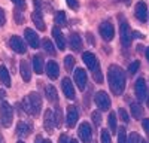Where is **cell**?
Masks as SVG:
<instances>
[{
  "mask_svg": "<svg viewBox=\"0 0 149 143\" xmlns=\"http://www.w3.org/2000/svg\"><path fill=\"white\" fill-rule=\"evenodd\" d=\"M82 60H84V63L86 64V67H88L90 70H94L98 66V60H97V57L93 52H84L82 54Z\"/></svg>",
  "mask_w": 149,
  "mask_h": 143,
  "instance_id": "cell-18",
  "label": "cell"
},
{
  "mask_svg": "<svg viewBox=\"0 0 149 143\" xmlns=\"http://www.w3.org/2000/svg\"><path fill=\"white\" fill-rule=\"evenodd\" d=\"M107 82L110 91L115 95H121L125 90V73H124V70L116 64H112L107 70Z\"/></svg>",
  "mask_w": 149,
  "mask_h": 143,
  "instance_id": "cell-1",
  "label": "cell"
},
{
  "mask_svg": "<svg viewBox=\"0 0 149 143\" xmlns=\"http://www.w3.org/2000/svg\"><path fill=\"white\" fill-rule=\"evenodd\" d=\"M52 36H54V39H55L57 48H58L60 51H64L66 49V39H64L63 33H61V30L58 27H54L52 28Z\"/></svg>",
  "mask_w": 149,
  "mask_h": 143,
  "instance_id": "cell-16",
  "label": "cell"
},
{
  "mask_svg": "<svg viewBox=\"0 0 149 143\" xmlns=\"http://www.w3.org/2000/svg\"><path fill=\"white\" fill-rule=\"evenodd\" d=\"M0 143H5V140H3V137L0 136Z\"/></svg>",
  "mask_w": 149,
  "mask_h": 143,
  "instance_id": "cell-53",
  "label": "cell"
},
{
  "mask_svg": "<svg viewBox=\"0 0 149 143\" xmlns=\"http://www.w3.org/2000/svg\"><path fill=\"white\" fill-rule=\"evenodd\" d=\"M58 143H69V137L66 134H61L60 139H58Z\"/></svg>",
  "mask_w": 149,
  "mask_h": 143,
  "instance_id": "cell-46",
  "label": "cell"
},
{
  "mask_svg": "<svg viewBox=\"0 0 149 143\" xmlns=\"http://www.w3.org/2000/svg\"><path fill=\"white\" fill-rule=\"evenodd\" d=\"M78 136L81 139L82 143H91V139H93V130L90 127L88 122H82L78 128Z\"/></svg>",
  "mask_w": 149,
  "mask_h": 143,
  "instance_id": "cell-7",
  "label": "cell"
},
{
  "mask_svg": "<svg viewBox=\"0 0 149 143\" xmlns=\"http://www.w3.org/2000/svg\"><path fill=\"white\" fill-rule=\"evenodd\" d=\"M24 9H15V12H14V18H15V22L17 24H24V12H22Z\"/></svg>",
  "mask_w": 149,
  "mask_h": 143,
  "instance_id": "cell-31",
  "label": "cell"
},
{
  "mask_svg": "<svg viewBox=\"0 0 149 143\" xmlns=\"http://www.w3.org/2000/svg\"><path fill=\"white\" fill-rule=\"evenodd\" d=\"M130 109H131V115H133V118H136V119H140V118L143 116V107H142L137 101L131 103Z\"/></svg>",
  "mask_w": 149,
  "mask_h": 143,
  "instance_id": "cell-26",
  "label": "cell"
},
{
  "mask_svg": "<svg viewBox=\"0 0 149 143\" xmlns=\"http://www.w3.org/2000/svg\"><path fill=\"white\" fill-rule=\"evenodd\" d=\"M140 143H148V142H145V140H143V142H140Z\"/></svg>",
  "mask_w": 149,
  "mask_h": 143,
  "instance_id": "cell-57",
  "label": "cell"
},
{
  "mask_svg": "<svg viewBox=\"0 0 149 143\" xmlns=\"http://www.w3.org/2000/svg\"><path fill=\"white\" fill-rule=\"evenodd\" d=\"M69 143H78V140H74V139H72V140H69Z\"/></svg>",
  "mask_w": 149,
  "mask_h": 143,
  "instance_id": "cell-51",
  "label": "cell"
},
{
  "mask_svg": "<svg viewBox=\"0 0 149 143\" xmlns=\"http://www.w3.org/2000/svg\"><path fill=\"white\" fill-rule=\"evenodd\" d=\"M43 143H51V140H43Z\"/></svg>",
  "mask_w": 149,
  "mask_h": 143,
  "instance_id": "cell-55",
  "label": "cell"
},
{
  "mask_svg": "<svg viewBox=\"0 0 149 143\" xmlns=\"http://www.w3.org/2000/svg\"><path fill=\"white\" fill-rule=\"evenodd\" d=\"M119 34H121V43L124 48H128L131 43V30L128 27V22L121 18V26H119Z\"/></svg>",
  "mask_w": 149,
  "mask_h": 143,
  "instance_id": "cell-4",
  "label": "cell"
},
{
  "mask_svg": "<svg viewBox=\"0 0 149 143\" xmlns=\"http://www.w3.org/2000/svg\"><path fill=\"white\" fill-rule=\"evenodd\" d=\"M134 91H136V97L139 100H146L148 97V88H146V81L143 78H139L134 83Z\"/></svg>",
  "mask_w": 149,
  "mask_h": 143,
  "instance_id": "cell-9",
  "label": "cell"
},
{
  "mask_svg": "<svg viewBox=\"0 0 149 143\" xmlns=\"http://www.w3.org/2000/svg\"><path fill=\"white\" fill-rule=\"evenodd\" d=\"M55 24L60 27H66L67 26V18H66V14L63 10H58L55 14Z\"/></svg>",
  "mask_w": 149,
  "mask_h": 143,
  "instance_id": "cell-27",
  "label": "cell"
},
{
  "mask_svg": "<svg viewBox=\"0 0 149 143\" xmlns=\"http://www.w3.org/2000/svg\"><path fill=\"white\" fill-rule=\"evenodd\" d=\"M91 119H93V122H94L95 127H100V124H102V115H100V112H93L91 113Z\"/></svg>",
  "mask_w": 149,
  "mask_h": 143,
  "instance_id": "cell-36",
  "label": "cell"
},
{
  "mask_svg": "<svg viewBox=\"0 0 149 143\" xmlns=\"http://www.w3.org/2000/svg\"><path fill=\"white\" fill-rule=\"evenodd\" d=\"M5 99H6V92H5L3 90H0V103H3Z\"/></svg>",
  "mask_w": 149,
  "mask_h": 143,
  "instance_id": "cell-47",
  "label": "cell"
},
{
  "mask_svg": "<svg viewBox=\"0 0 149 143\" xmlns=\"http://www.w3.org/2000/svg\"><path fill=\"white\" fill-rule=\"evenodd\" d=\"M143 39V34L139 33V31H131V39Z\"/></svg>",
  "mask_w": 149,
  "mask_h": 143,
  "instance_id": "cell-45",
  "label": "cell"
},
{
  "mask_svg": "<svg viewBox=\"0 0 149 143\" xmlns=\"http://www.w3.org/2000/svg\"><path fill=\"white\" fill-rule=\"evenodd\" d=\"M45 70H46V75L49 79H57L58 75H60V67L55 61H48V64L45 66Z\"/></svg>",
  "mask_w": 149,
  "mask_h": 143,
  "instance_id": "cell-17",
  "label": "cell"
},
{
  "mask_svg": "<svg viewBox=\"0 0 149 143\" xmlns=\"http://www.w3.org/2000/svg\"><path fill=\"white\" fill-rule=\"evenodd\" d=\"M31 133V125L26 121H19L17 125V136L18 137H27Z\"/></svg>",
  "mask_w": 149,
  "mask_h": 143,
  "instance_id": "cell-19",
  "label": "cell"
},
{
  "mask_svg": "<svg viewBox=\"0 0 149 143\" xmlns=\"http://www.w3.org/2000/svg\"><path fill=\"white\" fill-rule=\"evenodd\" d=\"M70 46L73 51H79L82 48V37L78 33H72L70 34Z\"/></svg>",
  "mask_w": 149,
  "mask_h": 143,
  "instance_id": "cell-25",
  "label": "cell"
},
{
  "mask_svg": "<svg viewBox=\"0 0 149 143\" xmlns=\"http://www.w3.org/2000/svg\"><path fill=\"white\" fill-rule=\"evenodd\" d=\"M12 3L18 9H26V0H12Z\"/></svg>",
  "mask_w": 149,
  "mask_h": 143,
  "instance_id": "cell-41",
  "label": "cell"
},
{
  "mask_svg": "<svg viewBox=\"0 0 149 143\" xmlns=\"http://www.w3.org/2000/svg\"><path fill=\"white\" fill-rule=\"evenodd\" d=\"M98 33H100V36L103 37V40L110 42L115 36V28L109 21H104V22L100 24V27H98Z\"/></svg>",
  "mask_w": 149,
  "mask_h": 143,
  "instance_id": "cell-6",
  "label": "cell"
},
{
  "mask_svg": "<svg viewBox=\"0 0 149 143\" xmlns=\"http://www.w3.org/2000/svg\"><path fill=\"white\" fill-rule=\"evenodd\" d=\"M142 127H143V130L146 131V134L149 137V118H145L143 121H142Z\"/></svg>",
  "mask_w": 149,
  "mask_h": 143,
  "instance_id": "cell-42",
  "label": "cell"
},
{
  "mask_svg": "<svg viewBox=\"0 0 149 143\" xmlns=\"http://www.w3.org/2000/svg\"><path fill=\"white\" fill-rule=\"evenodd\" d=\"M5 22H6L5 12H3V9H2V8H0V27H2V26H5Z\"/></svg>",
  "mask_w": 149,
  "mask_h": 143,
  "instance_id": "cell-43",
  "label": "cell"
},
{
  "mask_svg": "<svg viewBox=\"0 0 149 143\" xmlns=\"http://www.w3.org/2000/svg\"><path fill=\"white\" fill-rule=\"evenodd\" d=\"M66 2H67L69 8H72L73 10H78L79 9V2H78V0H66Z\"/></svg>",
  "mask_w": 149,
  "mask_h": 143,
  "instance_id": "cell-40",
  "label": "cell"
},
{
  "mask_svg": "<svg viewBox=\"0 0 149 143\" xmlns=\"http://www.w3.org/2000/svg\"><path fill=\"white\" fill-rule=\"evenodd\" d=\"M134 12H136V18H137L140 22H145L148 19V5L145 2H139L134 8Z\"/></svg>",
  "mask_w": 149,
  "mask_h": 143,
  "instance_id": "cell-14",
  "label": "cell"
},
{
  "mask_svg": "<svg viewBox=\"0 0 149 143\" xmlns=\"http://www.w3.org/2000/svg\"><path fill=\"white\" fill-rule=\"evenodd\" d=\"M140 142H142V139H140V136L137 133H131L127 137V143H140Z\"/></svg>",
  "mask_w": 149,
  "mask_h": 143,
  "instance_id": "cell-38",
  "label": "cell"
},
{
  "mask_svg": "<svg viewBox=\"0 0 149 143\" xmlns=\"http://www.w3.org/2000/svg\"><path fill=\"white\" fill-rule=\"evenodd\" d=\"M19 72H21V78H22L24 82H29L31 79V69H30L29 61L22 60V61L19 63Z\"/></svg>",
  "mask_w": 149,
  "mask_h": 143,
  "instance_id": "cell-20",
  "label": "cell"
},
{
  "mask_svg": "<svg viewBox=\"0 0 149 143\" xmlns=\"http://www.w3.org/2000/svg\"><path fill=\"white\" fill-rule=\"evenodd\" d=\"M146 103H148V107H149V95L146 97Z\"/></svg>",
  "mask_w": 149,
  "mask_h": 143,
  "instance_id": "cell-52",
  "label": "cell"
},
{
  "mask_svg": "<svg viewBox=\"0 0 149 143\" xmlns=\"http://www.w3.org/2000/svg\"><path fill=\"white\" fill-rule=\"evenodd\" d=\"M94 100H95L97 107H98V109H100L102 112H106V110L110 109L112 101H110V99H109V95H107L106 91H98V92H95Z\"/></svg>",
  "mask_w": 149,
  "mask_h": 143,
  "instance_id": "cell-5",
  "label": "cell"
},
{
  "mask_svg": "<svg viewBox=\"0 0 149 143\" xmlns=\"http://www.w3.org/2000/svg\"><path fill=\"white\" fill-rule=\"evenodd\" d=\"M34 143H43V139H42L40 136H36V140H34Z\"/></svg>",
  "mask_w": 149,
  "mask_h": 143,
  "instance_id": "cell-49",
  "label": "cell"
},
{
  "mask_svg": "<svg viewBox=\"0 0 149 143\" xmlns=\"http://www.w3.org/2000/svg\"><path fill=\"white\" fill-rule=\"evenodd\" d=\"M146 58H148V61H149V48L146 49Z\"/></svg>",
  "mask_w": 149,
  "mask_h": 143,
  "instance_id": "cell-50",
  "label": "cell"
},
{
  "mask_svg": "<svg viewBox=\"0 0 149 143\" xmlns=\"http://www.w3.org/2000/svg\"><path fill=\"white\" fill-rule=\"evenodd\" d=\"M54 121H55V127H61V125H63V110H61V107H60V106L55 107V112H54Z\"/></svg>",
  "mask_w": 149,
  "mask_h": 143,
  "instance_id": "cell-28",
  "label": "cell"
},
{
  "mask_svg": "<svg viewBox=\"0 0 149 143\" xmlns=\"http://www.w3.org/2000/svg\"><path fill=\"white\" fill-rule=\"evenodd\" d=\"M17 143H24V142H22V140H18V142H17Z\"/></svg>",
  "mask_w": 149,
  "mask_h": 143,
  "instance_id": "cell-56",
  "label": "cell"
},
{
  "mask_svg": "<svg viewBox=\"0 0 149 143\" xmlns=\"http://www.w3.org/2000/svg\"><path fill=\"white\" fill-rule=\"evenodd\" d=\"M45 95H46V100L51 101V103H57V100H58L57 90L52 85H46L45 87Z\"/></svg>",
  "mask_w": 149,
  "mask_h": 143,
  "instance_id": "cell-24",
  "label": "cell"
},
{
  "mask_svg": "<svg viewBox=\"0 0 149 143\" xmlns=\"http://www.w3.org/2000/svg\"><path fill=\"white\" fill-rule=\"evenodd\" d=\"M22 109L26 110V113L31 115V116H37L40 113L42 109V99L40 95L36 91H31L26 99H22Z\"/></svg>",
  "mask_w": 149,
  "mask_h": 143,
  "instance_id": "cell-2",
  "label": "cell"
},
{
  "mask_svg": "<svg viewBox=\"0 0 149 143\" xmlns=\"http://www.w3.org/2000/svg\"><path fill=\"white\" fill-rule=\"evenodd\" d=\"M42 46H43V49H45L49 55H55V54H57V51H55V48H54V45H52L51 40L43 39V40H42Z\"/></svg>",
  "mask_w": 149,
  "mask_h": 143,
  "instance_id": "cell-29",
  "label": "cell"
},
{
  "mask_svg": "<svg viewBox=\"0 0 149 143\" xmlns=\"http://www.w3.org/2000/svg\"><path fill=\"white\" fill-rule=\"evenodd\" d=\"M93 76H94V81L97 83H102L103 82V75H102V70H100V64H98L94 70H93Z\"/></svg>",
  "mask_w": 149,
  "mask_h": 143,
  "instance_id": "cell-32",
  "label": "cell"
},
{
  "mask_svg": "<svg viewBox=\"0 0 149 143\" xmlns=\"http://www.w3.org/2000/svg\"><path fill=\"white\" fill-rule=\"evenodd\" d=\"M9 45L17 54H26L27 52V46L24 43V40L19 37V36H12L9 39Z\"/></svg>",
  "mask_w": 149,
  "mask_h": 143,
  "instance_id": "cell-10",
  "label": "cell"
},
{
  "mask_svg": "<svg viewBox=\"0 0 149 143\" xmlns=\"http://www.w3.org/2000/svg\"><path fill=\"white\" fill-rule=\"evenodd\" d=\"M109 130H110V133L116 131V115L113 112L109 113Z\"/></svg>",
  "mask_w": 149,
  "mask_h": 143,
  "instance_id": "cell-30",
  "label": "cell"
},
{
  "mask_svg": "<svg viewBox=\"0 0 149 143\" xmlns=\"http://www.w3.org/2000/svg\"><path fill=\"white\" fill-rule=\"evenodd\" d=\"M79 119V113H78V109L74 106H69L67 107V115H66V124L69 128H73L74 125H76Z\"/></svg>",
  "mask_w": 149,
  "mask_h": 143,
  "instance_id": "cell-11",
  "label": "cell"
},
{
  "mask_svg": "<svg viewBox=\"0 0 149 143\" xmlns=\"http://www.w3.org/2000/svg\"><path fill=\"white\" fill-rule=\"evenodd\" d=\"M61 88H63V92L64 95L69 99V100H73L76 95H74V88H73V83L69 78H64L63 81H61Z\"/></svg>",
  "mask_w": 149,
  "mask_h": 143,
  "instance_id": "cell-15",
  "label": "cell"
},
{
  "mask_svg": "<svg viewBox=\"0 0 149 143\" xmlns=\"http://www.w3.org/2000/svg\"><path fill=\"white\" fill-rule=\"evenodd\" d=\"M0 82H2L6 88L10 87V75H9V70H8L3 64H0Z\"/></svg>",
  "mask_w": 149,
  "mask_h": 143,
  "instance_id": "cell-23",
  "label": "cell"
},
{
  "mask_svg": "<svg viewBox=\"0 0 149 143\" xmlns=\"http://www.w3.org/2000/svg\"><path fill=\"white\" fill-rule=\"evenodd\" d=\"M74 57H72V55H67L66 58H64V66H66V70H69V72H72V69L74 67Z\"/></svg>",
  "mask_w": 149,
  "mask_h": 143,
  "instance_id": "cell-33",
  "label": "cell"
},
{
  "mask_svg": "<svg viewBox=\"0 0 149 143\" xmlns=\"http://www.w3.org/2000/svg\"><path fill=\"white\" fill-rule=\"evenodd\" d=\"M43 128L48 131L49 134L54 133V128H55V121H54V113L51 110H46L43 115Z\"/></svg>",
  "mask_w": 149,
  "mask_h": 143,
  "instance_id": "cell-13",
  "label": "cell"
},
{
  "mask_svg": "<svg viewBox=\"0 0 149 143\" xmlns=\"http://www.w3.org/2000/svg\"><path fill=\"white\" fill-rule=\"evenodd\" d=\"M122 2H124V3H127V5H128V3H130V0H122Z\"/></svg>",
  "mask_w": 149,
  "mask_h": 143,
  "instance_id": "cell-54",
  "label": "cell"
},
{
  "mask_svg": "<svg viewBox=\"0 0 149 143\" xmlns=\"http://www.w3.org/2000/svg\"><path fill=\"white\" fill-rule=\"evenodd\" d=\"M24 37H26V40H27V43L31 46V48H39V45H40V40H39V36H37V33L34 31V30H31V28H26L24 30Z\"/></svg>",
  "mask_w": 149,
  "mask_h": 143,
  "instance_id": "cell-12",
  "label": "cell"
},
{
  "mask_svg": "<svg viewBox=\"0 0 149 143\" xmlns=\"http://www.w3.org/2000/svg\"><path fill=\"white\" fill-rule=\"evenodd\" d=\"M31 19H33V22L36 24L37 30L43 31V30L46 28V27H45V21H43V17H42V10H37V9H34V12L31 14Z\"/></svg>",
  "mask_w": 149,
  "mask_h": 143,
  "instance_id": "cell-21",
  "label": "cell"
},
{
  "mask_svg": "<svg viewBox=\"0 0 149 143\" xmlns=\"http://www.w3.org/2000/svg\"><path fill=\"white\" fill-rule=\"evenodd\" d=\"M139 69H140V61H139V60H136V61H133V63L130 64L128 73H130V75H136V73L139 72Z\"/></svg>",
  "mask_w": 149,
  "mask_h": 143,
  "instance_id": "cell-34",
  "label": "cell"
},
{
  "mask_svg": "<svg viewBox=\"0 0 149 143\" xmlns=\"http://www.w3.org/2000/svg\"><path fill=\"white\" fill-rule=\"evenodd\" d=\"M118 143H127V133H125V128H124V127L119 128V133H118Z\"/></svg>",
  "mask_w": 149,
  "mask_h": 143,
  "instance_id": "cell-37",
  "label": "cell"
},
{
  "mask_svg": "<svg viewBox=\"0 0 149 143\" xmlns=\"http://www.w3.org/2000/svg\"><path fill=\"white\" fill-rule=\"evenodd\" d=\"M86 39L90 40L91 45H95V42H94V39H93V34H91V33H86Z\"/></svg>",
  "mask_w": 149,
  "mask_h": 143,
  "instance_id": "cell-48",
  "label": "cell"
},
{
  "mask_svg": "<svg viewBox=\"0 0 149 143\" xmlns=\"http://www.w3.org/2000/svg\"><path fill=\"white\" fill-rule=\"evenodd\" d=\"M102 143H112V139H110V133L107 130H102Z\"/></svg>",
  "mask_w": 149,
  "mask_h": 143,
  "instance_id": "cell-39",
  "label": "cell"
},
{
  "mask_svg": "<svg viewBox=\"0 0 149 143\" xmlns=\"http://www.w3.org/2000/svg\"><path fill=\"white\" fill-rule=\"evenodd\" d=\"M118 115H119V119H121L124 124H128L130 122V116L125 112V109H118Z\"/></svg>",
  "mask_w": 149,
  "mask_h": 143,
  "instance_id": "cell-35",
  "label": "cell"
},
{
  "mask_svg": "<svg viewBox=\"0 0 149 143\" xmlns=\"http://www.w3.org/2000/svg\"><path fill=\"white\" fill-rule=\"evenodd\" d=\"M74 83L78 88L84 92L86 90V83H88V78H86V72L84 69H76L74 70Z\"/></svg>",
  "mask_w": 149,
  "mask_h": 143,
  "instance_id": "cell-8",
  "label": "cell"
},
{
  "mask_svg": "<svg viewBox=\"0 0 149 143\" xmlns=\"http://www.w3.org/2000/svg\"><path fill=\"white\" fill-rule=\"evenodd\" d=\"M12 118H14V109L8 101L0 103V121L5 128L12 125Z\"/></svg>",
  "mask_w": 149,
  "mask_h": 143,
  "instance_id": "cell-3",
  "label": "cell"
},
{
  "mask_svg": "<svg viewBox=\"0 0 149 143\" xmlns=\"http://www.w3.org/2000/svg\"><path fill=\"white\" fill-rule=\"evenodd\" d=\"M31 60H33V70L36 72L37 75L43 73V70H45V61H43V57H42V55H34Z\"/></svg>",
  "mask_w": 149,
  "mask_h": 143,
  "instance_id": "cell-22",
  "label": "cell"
},
{
  "mask_svg": "<svg viewBox=\"0 0 149 143\" xmlns=\"http://www.w3.org/2000/svg\"><path fill=\"white\" fill-rule=\"evenodd\" d=\"M33 3H34V8L37 10H42V5H43V0H33Z\"/></svg>",
  "mask_w": 149,
  "mask_h": 143,
  "instance_id": "cell-44",
  "label": "cell"
}]
</instances>
